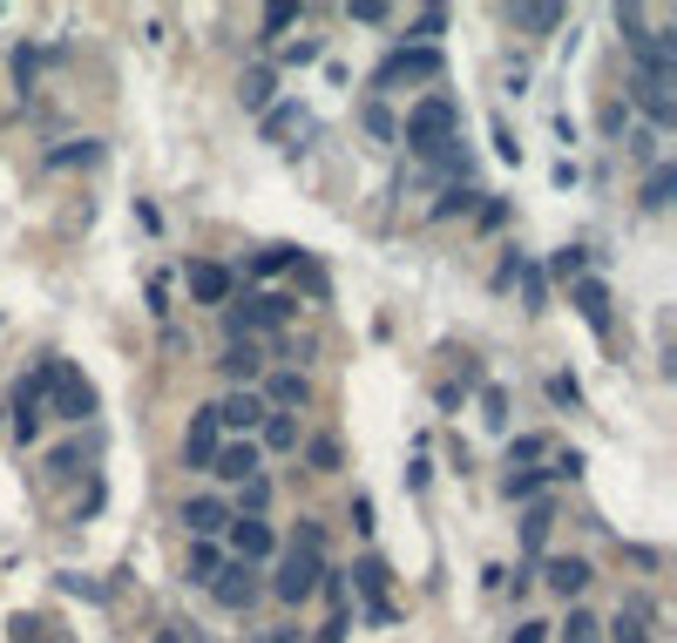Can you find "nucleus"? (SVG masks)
<instances>
[{
    "label": "nucleus",
    "instance_id": "1",
    "mask_svg": "<svg viewBox=\"0 0 677 643\" xmlns=\"http://www.w3.org/2000/svg\"><path fill=\"white\" fill-rule=\"evenodd\" d=\"M461 123H467V115H461V102H454L448 89H427V95L407 109L400 143H407V156H414V163H433V156H441V149L461 136Z\"/></svg>",
    "mask_w": 677,
    "mask_h": 643
},
{
    "label": "nucleus",
    "instance_id": "2",
    "mask_svg": "<svg viewBox=\"0 0 677 643\" xmlns=\"http://www.w3.org/2000/svg\"><path fill=\"white\" fill-rule=\"evenodd\" d=\"M448 75V55L441 48H386L380 55V68H373V102H386V95H400V89H420V82H441Z\"/></svg>",
    "mask_w": 677,
    "mask_h": 643
},
{
    "label": "nucleus",
    "instance_id": "3",
    "mask_svg": "<svg viewBox=\"0 0 677 643\" xmlns=\"http://www.w3.org/2000/svg\"><path fill=\"white\" fill-rule=\"evenodd\" d=\"M292 318H298V298H285V292H245V298L224 305V346L230 339H258V332H285Z\"/></svg>",
    "mask_w": 677,
    "mask_h": 643
},
{
    "label": "nucleus",
    "instance_id": "4",
    "mask_svg": "<svg viewBox=\"0 0 677 643\" xmlns=\"http://www.w3.org/2000/svg\"><path fill=\"white\" fill-rule=\"evenodd\" d=\"M48 414L75 420V427L95 420V386L75 373V359H55V352H48Z\"/></svg>",
    "mask_w": 677,
    "mask_h": 643
},
{
    "label": "nucleus",
    "instance_id": "5",
    "mask_svg": "<svg viewBox=\"0 0 677 643\" xmlns=\"http://www.w3.org/2000/svg\"><path fill=\"white\" fill-rule=\"evenodd\" d=\"M346 589H360V602H366V623H373V630H393V623H400V610L386 602V589H393V569H386L380 555H360V562H352V569H346Z\"/></svg>",
    "mask_w": 677,
    "mask_h": 643
},
{
    "label": "nucleus",
    "instance_id": "6",
    "mask_svg": "<svg viewBox=\"0 0 677 643\" xmlns=\"http://www.w3.org/2000/svg\"><path fill=\"white\" fill-rule=\"evenodd\" d=\"M8 414H14V440H21V448H34V440H42V414H48V359H34V366L21 373Z\"/></svg>",
    "mask_w": 677,
    "mask_h": 643
},
{
    "label": "nucleus",
    "instance_id": "7",
    "mask_svg": "<svg viewBox=\"0 0 677 643\" xmlns=\"http://www.w3.org/2000/svg\"><path fill=\"white\" fill-rule=\"evenodd\" d=\"M318 576H326V555L285 549V555H278V576H271V596L298 610V602H312V596H318Z\"/></svg>",
    "mask_w": 677,
    "mask_h": 643
},
{
    "label": "nucleus",
    "instance_id": "8",
    "mask_svg": "<svg viewBox=\"0 0 677 643\" xmlns=\"http://www.w3.org/2000/svg\"><path fill=\"white\" fill-rule=\"evenodd\" d=\"M230 542H224V555L230 562H251V569H264V562L278 555V529L264 515H230V529H224Z\"/></svg>",
    "mask_w": 677,
    "mask_h": 643
},
{
    "label": "nucleus",
    "instance_id": "9",
    "mask_svg": "<svg viewBox=\"0 0 677 643\" xmlns=\"http://www.w3.org/2000/svg\"><path fill=\"white\" fill-rule=\"evenodd\" d=\"M183 292H190L196 305H230V298H237V271L217 264V258H190V264H183Z\"/></svg>",
    "mask_w": 677,
    "mask_h": 643
},
{
    "label": "nucleus",
    "instance_id": "10",
    "mask_svg": "<svg viewBox=\"0 0 677 643\" xmlns=\"http://www.w3.org/2000/svg\"><path fill=\"white\" fill-rule=\"evenodd\" d=\"M264 569H251V562H224V569H217V583H211V602H217V610H230V617H245L251 610V602H258V583Z\"/></svg>",
    "mask_w": 677,
    "mask_h": 643
},
{
    "label": "nucleus",
    "instance_id": "11",
    "mask_svg": "<svg viewBox=\"0 0 677 643\" xmlns=\"http://www.w3.org/2000/svg\"><path fill=\"white\" fill-rule=\"evenodd\" d=\"M217 427H224V440H251L258 433V420H264V399L251 393V386H230L224 399H217Z\"/></svg>",
    "mask_w": 677,
    "mask_h": 643
},
{
    "label": "nucleus",
    "instance_id": "12",
    "mask_svg": "<svg viewBox=\"0 0 677 643\" xmlns=\"http://www.w3.org/2000/svg\"><path fill=\"white\" fill-rule=\"evenodd\" d=\"M183 529H190V542H217V535L230 529V501H224L217 488L183 495Z\"/></svg>",
    "mask_w": 677,
    "mask_h": 643
},
{
    "label": "nucleus",
    "instance_id": "13",
    "mask_svg": "<svg viewBox=\"0 0 677 643\" xmlns=\"http://www.w3.org/2000/svg\"><path fill=\"white\" fill-rule=\"evenodd\" d=\"M217 448H224V427H217V414H211V407H196V414H190V427H183V467L211 474Z\"/></svg>",
    "mask_w": 677,
    "mask_h": 643
},
{
    "label": "nucleus",
    "instance_id": "14",
    "mask_svg": "<svg viewBox=\"0 0 677 643\" xmlns=\"http://www.w3.org/2000/svg\"><path fill=\"white\" fill-rule=\"evenodd\" d=\"M264 474V454H258V440H224L217 461H211V481H224V488H237V481H251Z\"/></svg>",
    "mask_w": 677,
    "mask_h": 643
},
{
    "label": "nucleus",
    "instance_id": "15",
    "mask_svg": "<svg viewBox=\"0 0 677 643\" xmlns=\"http://www.w3.org/2000/svg\"><path fill=\"white\" fill-rule=\"evenodd\" d=\"M569 305L583 312V326H589L596 339H610V285H603V278H576V285H569Z\"/></svg>",
    "mask_w": 677,
    "mask_h": 643
},
{
    "label": "nucleus",
    "instance_id": "16",
    "mask_svg": "<svg viewBox=\"0 0 677 643\" xmlns=\"http://www.w3.org/2000/svg\"><path fill=\"white\" fill-rule=\"evenodd\" d=\"M542 583L555 596H583L596 583V569H589V555H542Z\"/></svg>",
    "mask_w": 677,
    "mask_h": 643
},
{
    "label": "nucleus",
    "instance_id": "17",
    "mask_svg": "<svg viewBox=\"0 0 677 643\" xmlns=\"http://www.w3.org/2000/svg\"><path fill=\"white\" fill-rule=\"evenodd\" d=\"M651 617H657V602H651V596H623V610H617L603 630H610V643H651V630H644Z\"/></svg>",
    "mask_w": 677,
    "mask_h": 643
},
{
    "label": "nucleus",
    "instance_id": "18",
    "mask_svg": "<svg viewBox=\"0 0 677 643\" xmlns=\"http://www.w3.org/2000/svg\"><path fill=\"white\" fill-rule=\"evenodd\" d=\"M258 123H264V143H278V149H292V136H312V115L298 102H271Z\"/></svg>",
    "mask_w": 677,
    "mask_h": 643
},
{
    "label": "nucleus",
    "instance_id": "19",
    "mask_svg": "<svg viewBox=\"0 0 677 643\" xmlns=\"http://www.w3.org/2000/svg\"><path fill=\"white\" fill-rule=\"evenodd\" d=\"M217 373H224L230 386H251V380L264 373V352H258V339H230V346L217 352Z\"/></svg>",
    "mask_w": 677,
    "mask_h": 643
},
{
    "label": "nucleus",
    "instance_id": "20",
    "mask_svg": "<svg viewBox=\"0 0 677 643\" xmlns=\"http://www.w3.org/2000/svg\"><path fill=\"white\" fill-rule=\"evenodd\" d=\"M258 399H264V414H298V407H312V380L305 373H271V386Z\"/></svg>",
    "mask_w": 677,
    "mask_h": 643
},
{
    "label": "nucleus",
    "instance_id": "21",
    "mask_svg": "<svg viewBox=\"0 0 677 643\" xmlns=\"http://www.w3.org/2000/svg\"><path fill=\"white\" fill-rule=\"evenodd\" d=\"M549 535H555V501H529L522 508V555H549Z\"/></svg>",
    "mask_w": 677,
    "mask_h": 643
},
{
    "label": "nucleus",
    "instance_id": "22",
    "mask_svg": "<svg viewBox=\"0 0 677 643\" xmlns=\"http://www.w3.org/2000/svg\"><path fill=\"white\" fill-rule=\"evenodd\" d=\"M251 440H258V454H298V420L292 414H264Z\"/></svg>",
    "mask_w": 677,
    "mask_h": 643
},
{
    "label": "nucleus",
    "instance_id": "23",
    "mask_svg": "<svg viewBox=\"0 0 677 643\" xmlns=\"http://www.w3.org/2000/svg\"><path fill=\"white\" fill-rule=\"evenodd\" d=\"M224 562H230V555H224V542H190V555H183V576H190L196 589H211Z\"/></svg>",
    "mask_w": 677,
    "mask_h": 643
},
{
    "label": "nucleus",
    "instance_id": "24",
    "mask_svg": "<svg viewBox=\"0 0 677 643\" xmlns=\"http://www.w3.org/2000/svg\"><path fill=\"white\" fill-rule=\"evenodd\" d=\"M237 102H245L251 115H264L278 102V75L271 68H245V82H237Z\"/></svg>",
    "mask_w": 677,
    "mask_h": 643
},
{
    "label": "nucleus",
    "instance_id": "25",
    "mask_svg": "<svg viewBox=\"0 0 677 643\" xmlns=\"http://www.w3.org/2000/svg\"><path fill=\"white\" fill-rule=\"evenodd\" d=\"M555 454V433H515L508 440V474L515 467H535V461H549Z\"/></svg>",
    "mask_w": 677,
    "mask_h": 643
},
{
    "label": "nucleus",
    "instance_id": "26",
    "mask_svg": "<svg viewBox=\"0 0 677 643\" xmlns=\"http://www.w3.org/2000/svg\"><path fill=\"white\" fill-rule=\"evenodd\" d=\"M501 21H508V27H522V34H555L569 14H563V8H501Z\"/></svg>",
    "mask_w": 677,
    "mask_h": 643
},
{
    "label": "nucleus",
    "instance_id": "27",
    "mask_svg": "<svg viewBox=\"0 0 677 643\" xmlns=\"http://www.w3.org/2000/svg\"><path fill=\"white\" fill-rule=\"evenodd\" d=\"M441 34H448V8H420L407 21V48H441Z\"/></svg>",
    "mask_w": 677,
    "mask_h": 643
},
{
    "label": "nucleus",
    "instance_id": "28",
    "mask_svg": "<svg viewBox=\"0 0 677 643\" xmlns=\"http://www.w3.org/2000/svg\"><path fill=\"white\" fill-rule=\"evenodd\" d=\"M482 196L488 190H474V183H448L441 196H433V217H467V211H482Z\"/></svg>",
    "mask_w": 677,
    "mask_h": 643
},
{
    "label": "nucleus",
    "instance_id": "29",
    "mask_svg": "<svg viewBox=\"0 0 677 643\" xmlns=\"http://www.w3.org/2000/svg\"><path fill=\"white\" fill-rule=\"evenodd\" d=\"M501 495L529 508V501H542V495H549V474H542V467H515V474L501 481Z\"/></svg>",
    "mask_w": 677,
    "mask_h": 643
},
{
    "label": "nucleus",
    "instance_id": "30",
    "mask_svg": "<svg viewBox=\"0 0 677 643\" xmlns=\"http://www.w3.org/2000/svg\"><path fill=\"white\" fill-rule=\"evenodd\" d=\"M670 196H677V170H670V163H651L644 196H636V204H644V211H670Z\"/></svg>",
    "mask_w": 677,
    "mask_h": 643
},
{
    "label": "nucleus",
    "instance_id": "31",
    "mask_svg": "<svg viewBox=\"0 0 677 643\" xmlns=\"http://www.w3.org/2000/svg\"><path fill=\"white\" fill-rule=\"evenodd\" d=\"M610 21L623 27V48H630V55H644V48H651V14H644V8H617Z\"/></svg>",
    "mask_w": 677,
    "mask_h": 643
},
{
    "label": "nucleus",
    "instance_id": "32",
    "mask_svg": "<svg viewBox=\"0 0 677 643\" xmlns=\"http://www.w3.org/2000/svg\"><path fill=\"white\" fill-rule=\"evenodd\" d=\"M264 508H271V474L237 481V501H230V515H264Z\"/></svg>",
    "mask_w": 677,
    "mask_h": 643
},
{
    "label": "nucleus",
    "instance_id": "33",
    "mask_svg": "<svg viewBox=\"0 0 677 643\" xmlns=\"http://www.w3.org/2000/svg\"><path fill=\"white\" fill-rule=\"evenodd\" d=\"M305 21V8H292V0H278V8H264L258 14V42H278V34H285V27H298Z\"/></svg>",
    "mask_w": 677,
    "mask_h": 643
},
{
    "label": "nucleus",
    "instance_id": "34",
    "mask_svg": "<svg viewBox=\"0 0 677 643\" xmlns=\"http://www.w3.org/2000/svg\"><path fill=\"white\" fill-rule=\"evenodd\" d=\"M298 258H305L298 245H264V251L251 258V278H278V271H292Z\"/></svg>",
    "mask_w": 677,
    "mask_h": 643
},
{
    "label": "nucleus",
    "instance_id": "35",
    "mask_svg": "<svg viewBox=\"0 0 677 643\" xmlns=\"http://www.w3.org/2000/svg\"><path fill=\"white\" fill-rule=\"evenodd\" d=\"M360 123H366V136H380V143H400V123H393V109L386 102H360Z\"/></svg>",
    "mask_w": 677,
    "mask_h": 643
},
{
    "label": "nucleus",
    "instance_id": "36",
    "mask_svg": "<svg viewBox=\"0 0 677 643\" xmlns=\"http://www.w3.org/2000/svg\"><path fill=\"white\" fill-rule=\"evenodd\" d=\"M305 461H312V474H339V461H346V454H339V440H332V433H318V440H305Z\"/></svg>",
    "mask_w": 677,
    "mask_h": 643
},
{
    "label": "nucleus",
    "instance_id": "37",
    "mask_svg": "<svg viewBox=\"0 0 677 643\" xmlns=\"http://www.w3.org/2000/svg\"><path fill=\"white\" fill-rule=\"evenodd\" d=\"M563 643H603V617H589V610H569V623L555 630Z\"/></svg>",
    "mask_w": 677,
    "mask_h": 643
},
{
    "label": "nucleus",
    "instance_id": "38",
    "mask_svg": "<svg viewBox=\"0 0 677 643\" xmlns=\"http://www.w3.org/2000/svg\"><path fill=\"white\" fill-rule=\"evenodd\" d=\"M89 461H82V440H61V448H48V474L55 481H68V474H82Z\"/></svg>",
    "mask_w": 677,
    "mask_h": 643
},
{
    "label": "nucleus",
    "instance_id": "39",
    "mask_svg": "<svg viewBox=\"0 0 677 643\" xmlns=\"http://www.w3.org/2000/svg\"><path fill=\"white\" fill-rule=\"evenodd\" d=\"M515 278H522V305H529V312H549V278H542L529 258H522V271H515Z\"/></svg>",
    "mask_w": 677,
    "mask_h": 643
},
{
    "label": "nucleus",
    "instance_id": "40",
    "mask_svg": "<svg viewBox=\"0 0 677 643\" xmlns=\"http://www.w3.org/2000/svg\"><path fill=\"white\" fill-rule=\"evenodd\" d=\"M583 264H589V251H583V245H563V251L549 258V271L563 278V285H576V278H583Z\"/></svg>",
    "mask_w": 677,
    "mask_h": 643
},
{
    "label": "nucleus",
    "instance_id": "41",
    "mask_svg": "<svg viewBox=\"0 0 677 643\" xmlns=\"http://www.w3.org/2000/svg\"><path fill=\"white\" fill-rule=\"evenodd\" d=\"M542 474H549V488H555V481H576V474H583V454H576V448H555Z\"/></svg>",
    "mask_w": 677,
    "mask_h": 643
},
{
    "label": "nucleus",
    "instance_id": "42",
    "mask_svg": "<svg viewBox=\"0 0 677 643\" xmlns=\"http://www.w3.org/2000/svg\"><path fill=\"white\" fill-rule=\"evenodd\" d=\"M482 420L501 433L508 427V386H482Z\"/></svg>",
    "mask_w": 677,
    "mask_h": 643
},
{
    "label": "nucleus",
    "instance_id": "43",
    "mask_svg": "<svg viewBox=\"0 0 677 643\" xmlns=\"http://www.w3.org/2000/svg\"><path fill=\"white\" fill-rule=\"evenodd\" d=\"M623 143H630V156H636V163H664V156H657V149H664V136H657V129H630Z\"/></svg>",
    "mask_w": 677,
    "mask_h": 643
},
{
    "label": "nucleus",
    "instance_id": "44",
    "mask_svg": "<svg viewBox=\"0 0 677 643\" xmlns=\"http://www.w3.org/2000/svg\"><path fill=\"white\" fill-rule=\"evenodd\" d=\"M549 399H555V407H583V386H576V373H549Z\"/></svg>",
    "mask_w": 677,
    "mask_h": 643
},
{
    "label": "nucleus",
    "instance_id": "45",
    "mask_svg": "<svg viewBox=\"0 0 677 643\" xmlns=\"http://www.w3.org/2000/svg\"><path fill=\"white\" fill-rule=\"evenodd\" d=\"M292 549H305V555H326V521H298V529H292Z\"/></svg>",
    "mask_w": 677,
    "mask_h": 643
},
{
    "label": "nucleus",
    "instance_id": "46",
    "mask_svg": "<svg viewBox=\"0 0 677 643\" xmlns=\"http://www.w3.org/2000/svg\"><path fill=\"white\" fill-rule=\"evenodd\" d=\"M346 21H360V27H386V21H393V8H380V0H352Z\"/></svg>",
    "mask_w": 677,
    "mask_h": 643
},
{
    "label": "nucleus",
    "instance_id": "47",
    "mask_svg": "<svg viewBox=\"0 0 677 643\" xmlns=\"http://www.w3.org/2000/svg\"><path fill=\"white\" fill-rule=\"evenodd\" d=\"M48 163H55V170H68V163H102V143H82V149H55Z\"/></svg>",
    "mask_w": 677,
    "mask_h": 643
},
{
    "label": "nucleus",
    "instance_id": "48",
    "mask_svg": "<svg viewBox=\"0 0 677 643\" xmlns=\"http://www.w3.org/2000/svg\"><path fill=\"white\" fill-rule=\"evenodd\" d=\"M318 55H326L318 42H285V48H278V61H285V68H305V61H318Z\"/></svg>",
    "mask_w": 677,
    "mask_h": 643
},
{
    "label": "nucleus",
    "instance_id": "49",
    "mask_svg": "<svg viewBox=\"0 0 677 643\" xmlns=\"http://www.w3.org/2000/svg\"><path fill=\"white\" fill-rule=\"evenodd\" d=\"M596 129H603V136H623V129H630V109H623V102H603V115H596Z\"/></svg>",
    "mask_w": 677,
    "mask_h": 643
},
{
    "label": "nucleus",
    "instance_id": "50",
    "mask_svg": "<svg viewBox=\"0 0 677 643\" xmlns=\"http://www.w3.org/2000/svg\"><path fill=\"white\" fill-rule=\"evenodd\" d=\"M495 156H501V163H522V143H515L508 123H495Z\"/></svg>",
    "mask_w": 677,
    "mask_h": 643
},
{
    "label": "nucleus",
    "instance_id": "51",
    "mask_svg": "<svg viewBox=\"0 0 677 643\" xmlns=\"http://www.w3.org/2000/svg\"><path fill=\"white\" fill-rule=\"evenodd\" d=\"M549 630H555V623H535V617H529V623L508 630V643H549Z\"/></svg>",
    "mask_w": 677,
    "mask_h": 643
},
{
    "label": "nucleus",
    "instance_id": "52",
    "mask_svg": "<svg viewBox=\"0 0 677 643\" xmlns=\"http://www.w3.org/2000/svg\"><path fill=\"white\" fill-rule=\"evenodd\" d=\"M474 217H482V230H495V224H508V204H501V196H482V211H474Z\"/></svg>",
    "mask_w": 677,
    "mask_h": 643
},
{
    "label": "nucleus",
    "instance_id": "53",
    "mask_svg": "<svg viewBox=\"0 0 677 643\" xmlns=\"http://www.w3.org/2000/svg\"><path fill=\"white\" fill-rule=\"evenodd\" d=\"M352 529H360V535H373V529H380V521H373V501H366V495H352Z\"/></svg>",
    "mask_w": 677,
    "mask_h": 643
},
{
    "label": "nucleus",
    "instance_id": "54",
    "mask_svg": "<svg viewBox=\"0 0 677 643\" xmlns=\"http://www.w3.org/2000/svg\"><path fill=\"white\" fill-rule=\"evenodd\" d=\"M346 630H352V617H346V610H332V617H326V630H318V643H346Z\"/></svg>",
    "mask_w": 677,
    "mask_h": 643
},
{
    "label": "nucleus",
    "instance_id": "55",
    "mask_svg": "<svg viewBox=\"0 0 677 643\" xmlns=\"http://www.w3.org/2000/svg\"><path fill=\"white\" fill-rule=\"evenodd\" d=\"M61 589H68V596H89V602L102 596V583H89V576H61Z\"/></svg>",
    "mask_w": 677,
    "mask_h": 643
},
{
    "label": "nucleus",
    "instance_id": "56",
    "mask_svg": "<svg viewBox=\"0 0 677 643\" xmlns=\"http://www.w3.org/2000/svg\"><path fill=\"white\" fill-rule=\"evenodd\" d=\"M515 271H522V251H508V258L495 264V285H515Z\"/></svg>",
    "mask_w": 677,
    "mask_h": 643
},
{
    "label": "nucleus",
    "instance_id": "57",
    "mask_svg": "<svg viewBox=\"0 0 677 643\" xmlns=\"http://www.w3.org/2000/svg\"><path fill=\"white\" fill-rule=\"evenodd\" d=\"M264 643H298V630H292V623H278V630H264Z\"/></svg>",
    "mask_w": 677,
    "mask_h": 643
},
{
    "label": "nucleus",
    "instance_id": "58",
    "mask_svg": "<svg viewBox=\"0 0 677 643\" xmlns=\"http://www.w3.org/2000/svg\"><path fill=\"white\" fill-rule=\"evenodd\" d=\"M156 643H190V636L183 630H156Z\"/></svg>",
    "mask_w": 677,
    "mask_h": 643
}]
</instances>
